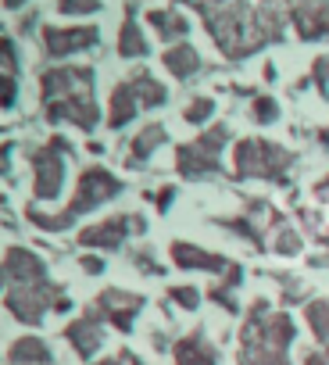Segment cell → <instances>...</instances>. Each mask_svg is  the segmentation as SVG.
<instances>
[{
  "label": "cell",
  "mask_w": 329,
  "mask_h": 365,
  "mask_svg": "<svg viewBox=\"0 0 329 365\" xmlns=\"http://www.w3.org/2000/svg\"><path fill=\"white\" fill-rule=\"evenodd\" d=\"M43 97H47V115L58 118H72L75 125L90 129L97 122V108H93V76L86 68H61V72H47L43 76Z\"/></svg>",
  "instance_id": "1"
},
{
  "label": "cell",
  "mask_w": 329,
  "mask_h": 365,
  "mask_svg": "<svg viewBox=\"0 0 329 365\" xmlns=\"http://www.w3.org/2000/svg\"><path fill=\"white\" fill-rule=\"evenodd\" d=\"M293 340V322L279 312H265V304L254 308L247 329H244V365H286L283 351Z\"/></svg>",
  "instance_id": "2"
},
{
  "label": "cell",
  "mask_w": 329,
  "mask_h": 365,
  "mask_svg": "<svg viewBox=\"0 0 329 365\" xmlns=\"http://www.w3.org/2000/svg\"><path fill=\"white\" fill-rule=\"evenodd\" d=\"M115 194H118V179H115L111 172H104V168H90V172L79 179L75 201L68 205L65 215H43V212H33V208H29V219L40 222L43 230H65V222H72L75 215H83L86 208H97L100 201H108V197H115Z\"/></svg>",
  "instance_id": "3"
},
{
  "label": "cell",
  "mask_w": 329,
  "mask_h": 365,
  "mask_svg": "<svg viewBox=\"0 0 329 365\" xmlns=\"http://www.w3.org/2000/svg\"><path fill=\"white\" fill-rule=\"evenodd\" d=\"M290 154L279 150L276 143H261V140H247L236 147V168L240 175H276L279 168H286Z\"/></svg>",
  "instance_id": "4"
},
{
  "label": "cell",
  "mask_w": 329,
  "mask_h": 365,
  "mask_svg": "<svg viewBox=\"0 0 329 365\" xmlns=\"http://www.w3.org/2000/svg\"><path fill=\"white\" fill-rule=\"evenodd\" d=\"M51 301H61V290H54L51 283H29V287H8V308L22 319V322H40L43 308Z\"/></svg>",
  "instance_id": "5"
},
{
  "label": "cell",
  "mask_w": 329,
  "mask_h": 365,
  "mask_svg": "<svg viewBox=\"0 0 329 365\" xmlns=\"http://www.w3.org/2000/svg\"><path fill=\"white\" fill-rule=\"evenodd\" d=\"M61 154H65V147L54 140L43 150H36V158H33V168H36V197H43V201H51L61 190V182H65V158Z\"/></svg>",
  "instance_id": "6"
},
{
  "label": "cell",
  "mask_w": 329,
  "mask_h": 365,
  "mask_svg": "<svg viewBox=\"0 0 329 365\" xmlns=\"http://www.w3.org/2000/svg\"><path fill=\"white\" fill-rule=\"evenodd\" d=\"M226 143V129H212L208 136H201L194 147H183L179 150V168L183 175H201V172H212L215 168V150Z\"/></svg>",
  "instance_id": "7"
},
{
  "label": "cell",
  "mask_w": 329,
  "mask_h": 365,
  "mask_svg": "<svg viewBox=\"0 0 329 365\" xmlns=\"http://www.w3.org/2000/svg\"><path fill=\"white\" fill-rule=\"evenodd\" d=\"M4 276H8V287H29V283H47L43 279V265L29 255V251H8L4 258Z\"/></svg>",
  "instance_id": "8"
},
{
  "label": "cell",
  "mask_w": 329,
  "mask_h": 365,
  "mask_svg": "<svg viewBox=\"0 0 329 365\" xmlns=\"http://www.w3.org/2000/svg\"><path fill=\"white\" fill-rule=\"evenodd\" d=\"M125 226H136V219H108L100 226L83 230V244L86 247H118L125 237Z\"/></svg>",
  "instance_id": "9"
},
{
  "label": "cell",
  "mask_w": 329,
  "mask_h": 365,
  "mask_svg": "<svg viewBox=\"0 0 329 365\" xmlns=\"http://www.w3.org/2000/svg\"><path fill=\"white\" fill-rule=\"evenodd\" d=\"M100 308H108V315H111L122 329H129V326H132V315H136V308H140V297H132V294H118V290H108V294L100 297Z\"/></svg>",
  "instance_id": "10"
},
{
  "label": "cell",
  "mask_w": 329,
  "mask_h": 365,
  "mask_svg": "<svg viewBox=\"0 0 329 365\" xmlns=\"http://www.w3.org/2000/svg\"><path fill=\"white\" fill-rule=\"evenodd\" d=\"M97 33L93 29H72V33H58V29H47V51L51 54H72L86 43H93Z\"/></svg>",
  "instance_id": "11"
},
{
  "label": "cell",
  "mask_w": 329,
  "mask_h": 365,
  "mask_svg": "<svg viewBox=\"0 0 329 365\" xmlns=\"http://www.w3.org/2000/svg\"><path fill=\"white\" fill-rule=\"evenodd\" d=\"M136 97H140L136 83H122L115 90V97H111V125H125L136 115Z\"/></svg>",
  "instance_id": "12"
},
{
  "label": "cell",
  "mask_w": 329,
  "mask_h": 365,
  "mask_svg": "<svg viewBox=\"0 0 329 365\" xmlns=\"http://www.w3.org/2000/svg\"><path fill=\"white\" fill-rule=\"evenodd\" d=\"M68 340H75V351L79 354H93L97 347H100V340H104V333H100V326L97 322H90V319H83V322H75V326H68Z\"/></svg>",
  "instance_id": "13"
},
{
  "label": "cell",
  "mask_w": 329,
  "mask_h": 365,
  "mask_svg": "<svg viewBox=\"0 0 329 365\" xmlns=\"http://www.w3.org/2000/svg\"><path fill=\"white\" fill-rule=\"evenodd\" d=\"M176 361H179V365H219V361H215V351H212L201 336L183 340V344L176 347Z\"/></svg>",
  "instance_id": "14"
},
{
  "label": "cell",
  "mask_w": 329,
  "mask_h": 365,
  "mask_svg": "<svg viewBox=\"0 0 329 365\" xmlns=\"http://www.w3.org/2000/svg\"><path fill=\"white\" fill-rule=\"evenodd\" d=\"M172 258H176L179 265H187V269H226L222 258H212V255H204V251H197V247H190V244H176V247H172Z\"/></svg>",
  "instance_id": "15"
},
{
  "label": "cell",
  "mask_w": 329,
  "mask_h": 365,
  "mask_svg": "<svg viewBox=\"0 0 329 365\" xmlns=\"http://www.w3.org/2000/svg\"><path fill=\"white\" fill-rule=\"evenodd\" d=\"M8 361L11 365H22V361H36V365H47L51 361V351L43 347V340H19L15 347H11V354H8Z\"/></svg>",
  "instance_id": "16"
},
{
  "label": "cell",
  "mask_w": 329,
  "mask_h": 365,
  "mask_svg": "<svg viewBox=\"0 0 329 365\" xmlns=\"http://www.w3.org/2000/svg\"><path fill=\"white\" fill-rule=\"evenodd\" d=\"M164 65H169L176 76H190L201 61H197V54L190 51V47H176V51H169V54H164Z\"/></svg>",
  "instance_id": "17"
},
{
  "label": "cell",
  "mask_w": 329,
  "mask_h": 365,
  "mask_svg": "<svg viewBox=\"0 0 329 365\" xmlns=\"http://www.w3.org/2000/svg\"><path fill=\"white\" fill-rule=\"evenodd\" d=\"M161 136H164V129L161 125H150V129H143L140 136H136V150H132V161L136 158H143V154H150L157 143H161Z\"/></svg>",
  "instance_id": "18"
},
{
  "label": "cell",
  "mask_w": 329,
  "mask_h": 365,
  "mask_svg": "<svg viewBox=\"0 0 329 365\" xmlns=\"http://www.w3.org/2000/svg\"><path fill=\"white\" fill-rule=\"evenodd\" d=\"M308 322H311V329L318 333V340H325V336H329V301H318V304H311V312H308Z\"/></svg>",
  "instance_id": "19"
},
{
  "label": "cell",
  "mask_w": 329,
  "mask_h": 365,
  "mask_svg": "<svg viewBox=\"0 0 329 365\" xmlns=\"http://www.w3.org/2000/svg\"><path fill=\"white\" fill-rule=\"evenodd\" d=\"M122 54H143V40H140V33H136V26L129 22L125 26V33H122V47H118Z\"/></svg>",
  "instance_id": "20"
},
{
  "label": "cell",
  "mask_w": 329,
  "mask_h": 365,
  "mask_svg": "<svg viewBox=\"0 0 329 365\" xmlns=\"http://www.w3.org/2000/svg\"><path fill=\"white\" fill-rule=\"evenodd\" d=\"M157 26H161V33H187V22L183 19H172V15H150Z\"/></svg>",
  "instance_id": "21"
},
{
  "label": "cell",
  "mask_w": 329,
  "mask_h": 365,
  "mask_svg": "<svg viewBox=\"0 0 329 365\" xmlns=\"http://www.w3.org/2000/svg\"><path fill=\"white\" fill-rule=\"evenodd\" d=\"M212 108H215L212 101H194V104H190V111H187V118H190V122H201V118H208V115H212Z\"/></svg>",
  "instance_id": "22"
},
{
  "label": "cell",
  "mask_w": 329,
  "mask_h": 365,
  "mask_svg": "<svg viewBox=\"0 0 329 365\" xmlns=\"http://www.w3.org/2000/svg\"><path fill=\"white\" fill-rule=\"evenodd\" d=\"M97 4V0H61V11H68V15H79V11H90Z\"/></svg>",
  "instance_id": "23"
},
{
  "label": "cell",
  "mask_w": 329,
  "mask_h": 365,
  "mask_svg": "<svg viewBox=\"0 0 329 365\" xmlns=\"http://www.w3.org/2000/svg\"><path fill=\"white\" fill-rule=\"evenodd\" d=\"M254 111H258V118H265V122H268V118H276V104H272V101H258V104H254Z\"/></svg>",
  "instance_id": "24"
},
{
  "label": "cell",
  "mask_w": 329,
  "mask_h": 365,
  "mask_svg": "<svg viewBox=\"0 0 329 365\" xmlns=\"http://www.w3.org/2000/svg\"><path fill=\"white\" fill-rule=\"evenodd\" d=\"M297 247H301V240H297L293 233H283V240H279V251L286 255V251H297Z\"/></svg>",
  "instance_id": "25"
},
{
  "label": "cell",
  "mask_w": 329,
  "mask_h": 365,
  "mask_svg": "<svg viewBox=\"0 0 329 365\" xmlns=\"http://www.w3.org/2000/svg\"><path fill=\"white\" fill-rule=\"evenodd\" d=\"M100 365H140L132 354H118V358H108V361H100Z\"/></svg>",
  "instance_id": "26"
},
{
  "label": "cell",
  "mask_w": 329,
  "mask_h": 365,
  "mask_svg": "<svg viewBox=\"0 0 329 365\" xmlns=\"http://www.w3.org/2000/svg\"><path fill=\"white\" fill-rule=\"evenodd\" d=\"M176 297H179L187 308H194V304H197V294H194V290H176Z\"/></svg>",
  "instance_id": "27"
},
{
  "label": "cell",
  "mask_w": 329,
  "mask_h": 365,
  "mask_svg": "<svg viewBox=\"0 0 329 365\" xmlns=\"http://www.w3.org/2000/svg\"><path fill=\"white\" fill-rule=\"evenodd\" d=\"M308 365H329V347H325L322 354H311V358H308Z\"/></svg>",
  "instance_id": "28"
},
{
  "label": "cell",
  "mask_w": 329,
  "mask_h": 365,
  "mask_svg": "<svg viewBox=\"0 0 329 365\" xmlns=\"http://www.w3.org/2000/svg\"><path fill=\"white\" fill-rule=\"evenodd\" d=\"M8 4H11V8H15V4H22V0H8Z\"/></svg>",
  "instance_id": "29"
}]
</instances>
